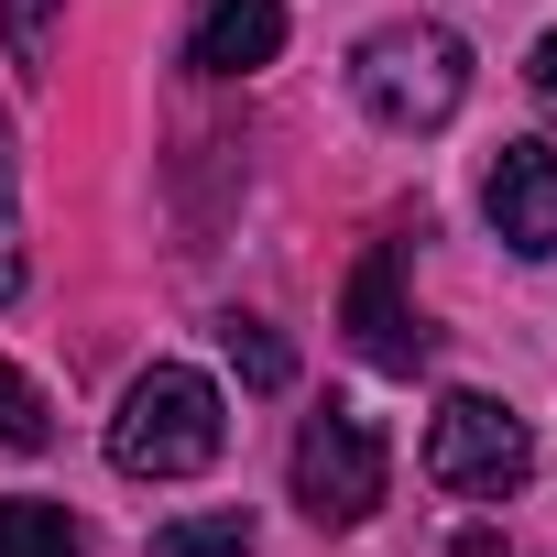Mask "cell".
Returning <instances> with one entry per match:
<instances>
[{
	"mask_svg": "<svg viewBox=\"0 0 557 557\" xmlns=\"http://www.w3.org/2000/svg\"><path fill=\"white\" fill-rule=\"evenodd\" d=\"M219 437H230L219 383L186 372V361H153L121 394V416H110V470H132V481H197L219 459Z\"/></svg>",
	"mask_w": 557,
	"mask_h": 557,
	"instance_id": "6da1fadb",
	"label": "cell"
},
{
	"mask_svg": "<svg viewBox=\"0 0 557 557\" xmlns=\"http://www.w3.org/2000/svg\"><path fill=\"white\" fill-rule=\"evenodd\" d=\"M350 88L383 132H448L459 99H470V45L448 23H383V34H361Z\"/></svg>",
	"mask_w": 557,
	"mask_h": 557,
	"instance_id": "7a4b0ae2",
	"label": "cell"
},
{
	"mask_svg": "<svg viewBox=\"0 0 557 557\" xmlns=\"http://www.w3.org/2000/svg\"><path fill=\"white\" fill-rule=\"evenodd\" d=\"M524 470H535V437H524L513 405H492V394H448V405L426 416V481H437V492H459V503H503V492H524Z\"/></svg>",
	"mask_w": 557,
	"mask_h": 557,
	"instance_id": "3957f363",
	"label": "cell"
},
{
	"mask_svg": "<svg viewBox=\"0 0 557 557\" xmlns=\"http://www.w3.org/2000/svg\"><path fill=\"white\" fill-rule=\"evenodd\" d=\"M383 481H394V448H383L372 416L329 405V416L296 426V503H307V524H372Z\"/></svg>",
	"mask_w": 557,
	"mask_h": 557,
	"instance_id": "277c9868",
	"label": "cell"
},
{
	"mask_svg": "<svg viewBox=\"0 0 557 557\" xmlns=\"http://www.w3.org/2000/svg\"><path fill=\"white\" fill-rule=\"evenodd\" d=\"M481 208H492L513 262H557V143H503Z\"/></svg>",
	"mask_w": 557,
	"mask_h": 557,
	"instance_id": "5b68a950",
	"label": "cell"
},
{
	"mask_svg": "<svg viewBox=\"0 0 557 557\" xmlns=\"http://www.w3.org/2000/svg\"><path fill=\"white\" fill-rule=\"evenodd\" d=\"M350 339H361L372 372H426V329L405 307V251L394 240H372L361 273H350Z\"/></svg>",
	"mask_w": 557,
	"mask_h": 557,
	"instance_id": "8992f818",
	"label": "cell"
},
{
	"mask_svg": "<svg viewBox=\"0 0 557 557\" xmlns=\"http://www.w3.org/2000/svg\"><path fill=\"white\" fill-rule=\"evenodd\" d=\"M273 55H285V0H208L197 34H186L197 77H262Z\"/></svg>",
	"mask_w": 557,
	"mask_h": 557,
	"instance_id": "52a82bcc",
	"label": "cell"
},
{
	"mask_svg": "<svg viewBox=\"0 0 557 557\" xmlns=\"http://www.w3.org/2000/svg\"><path fill=\"white\" fill-rule=\"evenodd\" d=\"M0 557H77V513L45 492H12L0 503Z\"/></svg>",
	"mask_w": 557,
	"mask_h": 557,
	"instance_id": "ba28073f",
	"label": "cell"
},
{
	"mask_svg": "<svg viewBox=\"0 0 557 557\" xmlns=\"http://www.w3.org/2000/svg\"><path fill=\"white\" fill-rule=\"evenodd\" d=\"M23 285H34V262H23V143H12V110H0V307Z\"/></svg>",
	"mask_w": 557,
	"mask_h": 557,
	"instance_id": "9c48e42d",
	"label": "cell"
},
{
	"mask_svg": "<svg viewBox=\"0 0 557 557\" xmlns=\"http://www.w3.org/2000/svg\"><path fill=\"white\" fill-rule=\"evenodd\" d=\"M153 557H251V513H240V503L175 513V524H153Z\"/></svg>",
	"mask_w": 557,
	"mask_h": 557,
	"instance_id": "30bf717a",
	"label": "cell"
},
{
	"mask_svg": "<svg viewBox=\"0 0 557 557\" xmlns=\"http://www.w3.org/2000/svg\"><path fill=\"white\" fill-rule=\"evenodd\" d=\"M219 350H230V372H240L251 394H285V383H296V350L273 339L262 318H219Z\"/></svg>",
	"mask_w": 557,
	"mask_h": 557,
	"instance_id": "8fae6325",
	"label": "cell"
},
{
	"mask_svg": "<svg viewBox=\"0 0 557 557\" xmlns=\"http://www.w3.org/2000/svg\"><path fill=\"white\" fill-rule=\"evenodd\" d=\"M55 437V416H45V394L12 372V361H0V448H45Z\"/></svg>",
	"mask_w": 557,
	"mask_h": 557,
	"instance_id": "7c38bea8",
	"label": "cell"
},
{
	"mask_svg": "<svg viewBox=\"0 0 557 557\" xmlns=\"http://www.w3.org/2000/svg\"><path fill=\"white\" fill-rule=\"evenodd\" d=\"M0 34H12V66H23V77H45V55H55V0H12Z\"/></svg>",
	"mask_w": 557,
	"mask_h": 557,
	"instance_id": "4fadbf2b",
	"label": "cell"
},
{
	"mask_svg": "<svg viewBox=\"0 0 557 557\" xmlns=\"http://www.w3.org/2000/svg\"><path fill=\"white\" fill-rule=\"evenodd\" d=\"M524 77H535V99L557 110V34H535V55H524Z\"/></svg>",
	"mask_w": 557,
	"mask_h": 557,
	"instance_id": "5bb4252c",
	"label": "cell"
}]
</instances>
